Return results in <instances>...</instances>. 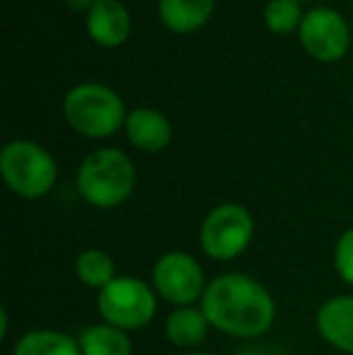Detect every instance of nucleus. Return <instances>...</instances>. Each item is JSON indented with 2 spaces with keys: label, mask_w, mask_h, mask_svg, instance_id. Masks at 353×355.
Wrapping results in <instances>:
<instances>
[{
  "label": "nucleus",
  "mask_w": 353,
  "mask_h": 355,
  "mask_svg": "<svg viewBox=\"0 0 353 355\" xmlns=\"http://www.w3.org/2000/svg\"><path fill=\"white\" fill-rule=\"evenodd\" d=\"M315 327L322 341L353 355V295H334L325 300L315 314Z\"/></svg>",
  "instance_id": "nucleus-10"
},
{
  "label": "nucleus",
  "mask_w": 353,
  "mask_h": 355,
  "mask_svg": "<svg viewBox=\"0 0 353 355\" xmlns=\"http://www.w3.org/2000/svg\"><path fill=\"white\" fill-rule=\"evenodd\" d=\"M150 285L155 288L157 297L170 302L172 307H191L201 302L208 281L196 257L175 249V252H165L155 261Z\"/></svg>",
  "instance_id": "nucleus-7"
},
{
  "label": "nucleus",
  "mask_w": 353,
  "mask_h": 355,
  "mask_svg": "<svg viewBox=\"0 0 353 355\" xmlns=\"http://www.w3.org/2000/svg\"><path fill=\"white\" fill-rule=\"evenodd\" d=\"M12 355H83L76 336L58 329H29L15 341Z\"/></svg>",
  "instance_id": "nucleus-14"
},
{
  "label": "nucleus",
  "mask_w": 353,
  "mask_h": 355,
  "mask_svg": "<svg viewBox=\"0 0 353 355\" xmlns=\"http://www.w3.org/2000/svg\"><path fill=\"white\" fill-rule=\"evenodd\" d=\"M334 268L339 278L353 288V225L339 234L334 247Z\"/></svg>",
  "instance_id": "nucleus-18"
},
{
  "label": "nucleus",
  "mask_w": 353,
  "mask_h": 355,
  "mask_svg": "<svg viewBox=\"0 0 353 355\" xmlns=\"http://www.w3.org/2000/svg\"><path fill=\"white\" fill-rule=\"evenodd\" d=\"M0 174L15 196L37 201L56 187L58 164L44 145L17 138L0 150Z\"/></svg>",
  "instance_id": "nucleus-4"
},
{
  "label": "nucleus",
  "mask_w": 353,
  "mask_h": 355,
  "mask_svg": "<svg viewBox=\"0 0 353 355\" xmlns=\"http://www.w3.org/2000/svg\"><path fill=\"white\" fill-rule=\"evenodd\" d=\"M216 12V0H157L160 22L175 34H193Z\"/></svg>",
  "instance_id": "nucleus-13"
},
{
  "label": "nucleus",
  "mask_w": 353,
  "mask_h": 355,
  "mask_svg": "<svg viewBox=\"0 0 353 355\" xmlns=\"http://www.w3.org/2000/svg\"><path fill=\"white\" fill-rule=\"evenodd\" d=\"M198 307L216 331L232 338H261L276 322V300L264 283L247 273H221L203 293Z\"/></svg>",
  "instance_id": "nucleus-1"
},
{
  "label": "nucleus",
  "mask_w": 353,
  "mask_h": 355,
  "mask_svg": "<svg viewBox=\"0 0 353 355\" xmlns=\"http://www.w3.org/2000/svg\"><path fill=\"white\" fill-rule=\"evenodd\" d=\"M305 19V12H302V3L298 0H268L264 5V24L271 34H291L298 32Z\"/></svg>",
  "instance_id": "nucleus-17"
},
{
  "label": "nucleus",
  "mask_w": 353,
  "mask_h": 355,
  "mask_svg": "<svg viewBox=\"0 0 353 355\" xmlns=\"http://www.w3.org/2000/svg\"><path fill=\"white\" fill-rule=\"evenodd\" d=\"M300 46L320 63H336L349 53L353 44L351 22L334 8H312L298 29Z\"/></svg>",
  "instance_id": "nucleus-8"
},
{
  "label": "nucleus",
  "mask_w": 353,
  "mask_h": 355,
  "mask_svg": "<svg viewBox=\"0 0 353 355\" xmlns=\"http://www.w3.org/2000/svg\"><path fill=\"white\" fill-rule=\"evenodd\" d=\"M97 312L102 322L131 334L146 329L157 314V293L136 276H117L97 293Z\"/></svg>",
  "instance_id": "nucleus-5"
},
{
  "label": "nucleus",
  "mask_w": 353,
  "mask_h": 355,
  "mask_svg": "<svg viewBox=\"0 0 353 355\" xmlns=\"http://www.w3.org/2000/svg\"><path fill=\"white\" fill-rule=\"evenodd\" d=\"M63 116L83 138L104 141L126 123V104L117 89L102 83H80L63 97Z\"/></svg>",
  "instance_id": "nucleus-3"
},
{
  "label": "nucleus",
  "mask_w": 353,
  "mask_h": 355,
  "mask_svg": "<svg viewBox=\"0 0 353 355\" xmlns=\"http://www.w3.org/2000/svg\"><path fill=\"white\" fill-rule=\"evenodd\" d=\"M298 3H317V0H298Z\"/></svg>",
  "instance_id": "nucleus-21"
},
{
  "label": "nucleus",
  "mask_w": 353,
  "mask_h": 355,
  "mask_svg": "<svg viewBox=\"0 0 353 355\" xmlns=\"http://www.w3.org/2000/svg\"><path fill=\"white\" fill-rule=\"evenodd\" d=\"M136 164L123 150L99 148L85 155L76 174V189L80 198L99 211L119 208L136 191Z\"/></svg>",
  "instance_id": "nucleus-2"
},
{
  "label": "nucleus",
  "mask_w": 353,
  "mask_h": 355,
  "mask_svg": "<svg viewBox=\"0 0 353 355\" xmlns=\"http://www.w3.org/2000/svg\"><path fill=\"white\" fill-rule=\"evenodd\" d=\"M179 355H213V353H201V351H187V353H179Z\"/></svg>",
  "instance_id": "nucleus-20"
},
{
  "label": "nucleus",
  "mask_w": 353,
  "mask_h": 355,
  "mask_svg": "<svg viewBox=\"0 0 353 355\" xmlns=\"http://www.w3.org/2000/svg\"><path fill=\"white\" fill-rule=\"evenodd\" d=\"M87 37L102 49H117L131 37L133 19L121 0H99L85 12Z\"/></svg>",
  "instance_id": "nucleus-9"
},
{
  "label": "nucleus",
  "mask_w": 353,
  "mask_h": 355,
  "mask_svg": "<svg viewBox=\"0 0 353 355\" xmlns=\"http://www.w3.org/2000/svg\"><path fill=\"white\" fill-rule=\"evenodd\" d=\"M83 355H133V341L126 331L107 322L89 324L78 334Z\"/></svg>",
  "instance_id": "nucleus-15"
},
{
  "label": "nucleus",
  "mask_w": 353,
  "mask_h": 355,
  "mask_svg": "<svg viewBox=\"0 0 353 355\" xmlns=\"http://www.w3.org/2000/svg\"><path fill=\"white\" fill-rule=\"evenodd\" d=\"M97 3H99V0H68V5H71L73 10H85V12Z\"/></svg>",
  "instance_id": "nucleus-19"
},
{
  "label": "nucleus",
  "mask_w": 353,
  "mask_h": 355,
  "mask_svg": "<svg viewBox=\"0 0 353 355\" xmlns=\"http://www.w3.org/2000/svg\"><path fill=\"white\" fill-rule=\"evenodd\" d=\"M76 276L85 288L99 293L117 278V263H114L112 254L104 249H83L76 257Z\"/></svg>",
  "instance_id": "nucleus-16"
},
{
  "label": "nucleus",
  "mask_w": 353,
  "mask_h": 355,
  "mask_svg": "<svg viewBox=\"0 0 353 355\" xmlns=\"http://www.w3.org/2000/svg\"><path fill=\"white\" fill-rule=\"evenodd\" d=\"M211 324L201 307H175L165 319V338L179 351H196L206 341Z\"/></svg>",
  "instance_id": "nucleus-12"
},
{
  "label": "nucleus",
  "mask_w": 353,
  "mask_h": 355,
  "mask_svg": "<svg viewBox=\"0 0 353 355\" xmlns=\"http://www.w3.org/2000/svg\"><path fill=\"white\" fill-rule=\"evenodd\" d=\"M351 34H353V17H351Z\"/></svg>",
  "instance_id": "nucleus-22"
},
{
  "label": "nucleus",
  "mask_w": 353,
  "mask_h": 355,
  "mask_svg": "<svg viewBox=\"0 0 353 355\" xmlns=\"http://www.w3.org/2000/svg\"><path fill=\"white\" fill-rule=\"evenodd\" d=\"M128 143L141 153H162L172 143V123L162 112L153 107L131 109L123 123Z\"/></svg>",
  "instance_id": "nucleus-11"
},
{
  "label": "nucleus",
  "mask_w": 353,
  "mask_h": 355,
  "mask_svg": "<svg viewBox=\"0 0 353 355\" xmlns=\"http://www.w3.org/2000/svg\"><path fill=\"white\" fill-rule=\"evenodd\" d=\"M255 239V215L242 203H221L206 213L198 230V242L213 261H235Z\"/></svg>",
  "instance_id": "nucleus-6"
}]
</instances>
